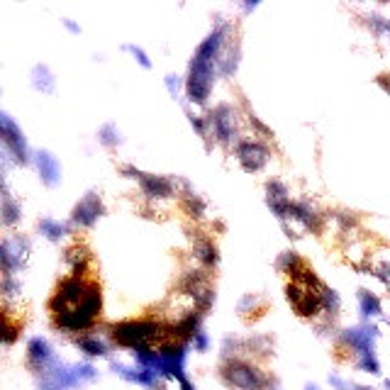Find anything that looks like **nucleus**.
Instances as JSON below:
<instances>
[{"label":"nucleus","instance_id":"nucleus-1","mask_svg":"<svg viewBox=\"0 0 390 390\" xmlns=\"http://www.w3.org/2000/svg\"><path fill=\"white\" fill-rule=\"evenodd\" d=\"M224 44H227V25L220 23L205 39H203L188 66L185 78V95L195 105H205L210 98L212 83H215V68L220 66Z\"/></svg>","mask_w":390,"mask_h":390},{"label":"nucleus","instance_id":"nucleus-2","mask_svg":"<svg viewBox=\"0 0 390 390\" xmlns=\"http://www.w3.org/2000/svg\"><path fill=\"white\" fill-rule=\"evenodd\" d=\"M293 281L288 285V300L302 317H315L317 312H324V285L310 268L300 266L296 273H290Z\"/></svg>","mask_w":390,"mask_h":390},{"label":"nucleus","instance_id":"nucleus-3","mask_svg":"<svg viewBox=\"0 0 390 390\" xmlns=\"http://www.w3.org/2000/svg\"><path fill=\"white\" fill-rule=\"evenodd\" d=\"M164 337V324L156 320H127L112 327V339L127 349H151L154 341Z\"/></svg>","mask_w":390,"mask_h":390},{"label":"nucleus","instance_id":"nucleus-4","mask_svg":"<svg viewBox=\"0 0 390 390\" xmlns=\"http://www.w3.org/2000/svg\"><path fill=\"white\" fill-rule=\"evenodd\" d=\"M98 376L90 363H73V366H66V363L56 361L51 368H47L44 374L39 376V390H71L78 388V385L88 383Z\"/></svg>","mask_w":390,"mask_h":390},{"label":"nucleus","instance_id":"nucleus-5","mask_svg":"<svg viewBox=\"0 0 390 390\" xmlns=\"http://www.w3.org/2000/svg\"><path fill=\"white\" fill-rule=\"evenodd\" d=\"M101 310H103V293H101V285L93 283L88 290V296L83 298V302L78 307H73L71 312L66 315H59L54 317V324L64 332H86L95 324V320L101 317Z\"/></svg>","mask_w":390,"mask_h":390},{"label":"nucleus","instance_id":"nucleus-6","mask_svg":"<svg viewBox=\"0 0 390 390\" xmlns=\"http://www.w3.org/2000/svg\"><path fill=\"white\" fill-rule=\"evenodd\" d=\"M222 380L232 388L239 390H268L271 388V378L263 374L261 368L254 363L244 361V359H227L222 363Z\"/></svg>","mask_w":390,"mask_h":390},{"label":"nucleus","instance_id":"nucleus-7","mask_svg":"<svg viewBox=\"0 0 390 390\" xmlns=\"http://www.w3.org/2000/svg\"><path fill=\"white\" fill-rule=\"evenodd\" d=\"M0 137H3V146H5V156H10L12 161L25 166L29 161V149L27 140H25L20 125L12 120L8 112H0Z\"/></svg>","mask_w":390,"mask_h":390},{"label":"nucleus","instance_id":"nucleus-8","mask_svg":"<svg viewBox=\"0 0 390 390\" xmlns=\"http://www.w3.org/2000/svg\"><path fill=\"white\" fill-rule=\"evenodd\" d=\"M122 173L127 179H134L140 183V188L144 190L146 198L151 200H166L176 195V181L166 179V176H154V173H142L134 166H122Z\"/></svg>","mask_w":390,"mask_h":390},{"label":"nucleus","instance_id":"nucleus-9","mask_svg":"<svg viewBox=\"0 0 390 390\" xmlns=\"http://www.w3.org/2000/svg\"><path fill=\"white\" fill-rule=\"evenodd\" d=\"M376 339H378V327L368 322L341 332V344L346 349H351L354 359H361L366 354H376Z\"/></svg>","mask_w":390,"mask_h":390},{"label":"nucleus","instance_id":"nucleus-10","mask_svg":"<svg viewBox=\"0 0 390 390\" xmlns=\"http://www.w3.org/2000/svg\"><path fill=\"white\" fill-rule=\"evenodd\" d=\"M29 259V242L25 237H5L0 244V266L3 276H15Z\"/></svg>","mask_w":390,"mask_h":390},{"label":"nucleus","instance_id":"nucleus-11","mask_svg":"<svg viewBox=\"0 0 390 390\" xmlns=\"http://www.w3.org/2000/svg\"><path fill=\"white\" fill-rule=\"evenodd\" d=\"M207 125H210L212 134L220 144H234L237 140V112L232 105H218L212 110V115L207 117Z\"/></svg>","mask_w":390,"mask_h":390},{"label":"nucleus","instance_id":"nucleus-12","mask_svg":"<svg viewBox=\"0 0 390 390\" xmlns=\"http://www.w3.org/2000/svg\"><path fill=\"white\" fill-rule=\"evenodd\" d=\"M234 154H237V161L242 164L244 171H261L263 166L271 159V151L266 144H261L259 140H242L234 146Z\"/></svg>","mask_w":390,"mask_h":390},{"label":"nucleus","instance_id":"nucleus-13","mask_svg":"<svg viewBox=\"0 0 390 390\" xmlns=\"http://www.w3.org/2000/svg\"><path fill=\"white\" fill-rule=\"evenodd\" d=\"M103 212H105V207H103L101 193H86L83 198L76 203V207H73L71 222L76 224V227H93V224L103 218Z\"/></svg>","mask_w":390,"mask_h":390},{"label":"nucleus","instance_id":"nucleus-14","mask_svg":"<svg viewBox=\"0 0 390 390\" xmlns=\"http://www.w3.org/2000/svg\"><path fill=\"white\" fill-rule=\"evenodd\" d=\"M56 363L54 359V349L44 337H34L27 344V366L32 368L34 374H44L47 368H51Z\"/></svg>","mask_w":390,"mask_h":390},{"label":"nucleus","instance_id":"nucleus-15","mask_svg":"<svg viewBox=\"0 0 390 390\" xmlns=\"http://www.w3.org/2000/svg\"><path fill=\"white\" fill-rule=\"evenodd\" d=\"M266 205H268V210L281 220V224H288L293 200H290L288 188H285L281 181H271V183L266 185Z\"/></svg>","mask_w":390,"mask_h":390},{"label":"nucleus","instance_id":"nucleus-16","mask_svg":"<svg viewBox=\"0 0 390 390\" xmlns=\"http://www.w3.org/2000/svg\"><path fill=\"white\" fill-rule=\"evenodd\" d=\"M34 164H37V171H39L42 183L49 185V188L59 185V181H62V166H59V159H56L51 151L39 149L37 154H34Z\"/></svg>","mask_w":390,"mask_h":390},{"label":"nucleus","instance_id":"nucleus-17","mask_svg":"<svg viewBox=\"0 0 390 390\" xmlns=\"http://www.w3.org/2000/svg\"><path fill=\"white\" fill-rule=\"evenodd\" d=\"M112 371H115L120 378H125L127 383H137L144 385V388H156L159 385V376L154 371L144 366H125V363H112Z\"/></svg>","mask_w":390,"mask_h":390},{"label":"nucleus","instance_id":"nucleus-18","mask_svg":"<svg viewBox=\"0 0 390 390\" xmlns=\"http://www.w3.org/2000/svg\"><path fill=\"white\" fill-rule=\"evenodd\" d=\"M0 215H3V224H5V227H12V224H17L20 222V218H23V207H20V203L10 195L8 185L3 188V205H0Z\"/></svg>","mask_w":390,"mask_h":390},{"label":"nucleus","instance_id":"nucleus-19","mask_svg":"<svg viewBox=\"0 0 390 390\" xmlns=\"http://www.w3.org/2000/svg\"><path fill=\"white\" fill-rule=\"evenodd\" d=\"M359 307H361L363 320H378L383 317V305L371 290H359Z\"/></svg>","mask_w":390,"mask_h":390},{"label":"nucleus","instance_id":"nucleus-20","mask_svg":"<svg viewBox=\"0 0 390 390\" xmlns=\"http://www.w3.org/2000/svg\"><path fill=\"white\" fill-rule=\"evenodd\" d=\"M66 263L71 266V276H83L86 266H88L90 261V254L86 246H71V249H66Z\"/></svg>","mask_w":390,"mask_h":390},{"label":"nucleus","instance_id":"nucleus-21","mask_svg":"<svg viewBox=\"0 0 390 390\" xmlns=\"http://www.w3.org/2000/svg\"><path fill=\"white\" fill-rule=\"evenodd\" d=\"M39 234L47 237L49 242H62L68 234V224L59 222V220L54 218H42L39 220Z\"/></svg>","mask_w":390,"mask_h":390},{"label":"nucleus","instance_id":"nucleus-22","mask_svg":"<svg viewBox=\"0 0 390 390\" xmlns=\"http://www.w3.org/2000/svg\"><path fill=\"white\" fill-rule=\"evenodd\" d=\"M29 76H32V86L39 93H54V73L49 71V66L37 64V66H32Z\"/></svg>","mask_w":390,"mask_h":390},{"label":"nucleus","instance_id":"nucleus-23","mask_svg":"<svg viewBox=\"0 0 390 390\" xmlns=\"http://www.w3.org/2000/svg\"><path fill=\"white\" fill-rule=\"evenodd\" d=\"M78 349L83 351L86 356H105L107 354V346L103 339H98L95 335H83V337H78L76 339Z\"/></svg>","mask_w":390,"mask_h":390},{"label":"nucleus","instance_id":"nucleus-24","mask_svg":"<svg viewBox=\"0 0 390 390\" xmlns=\"http://www.w3.org/2000/svg\"><path fill=\"white\" fill-rule=\"evenodd\" d=\"M195 257L200 259V263L203 266H215V263H218V246L212 244L210 239H198L195 242Z\"/></svg>","mask_w":390,"mask_h":390},{"label":"nucleus","instance_id":"nucleus-25","mask_svg":"<svg viewBox=\"0 0 390 390\" xmlns=\"http://www.w3.org/2000/svg\"><path fill=\"white\" fill-rule=\"evenodd\" d=\"M183 205H185V210L190 212V218H203V215H205V200H203L198 193H193L190 185H185Z\"/></svg>","mask_w":390,"mask_h":390},{"label":"nucleus","instance_id":"nucleus-26","mask_svg":"<svg viewBox=\"0 0 390 390\" xmlns=\"http://www.w3.org/2000/svg\"><path fill=\"white\" fill-rule=\"evenodd\" d=\"M98 140H101V144H105L112 149V146L122 144V134H120V129H117L112 122H105L101 129H98Z\"/></svg>","mask_w":390,"mask_h":390},{"label":"nucleus","instance_id":"nucleus-27","mask_svg":"<svg viewBox=\"0 0 390 390\" xmlns=\"http://www.w3.org/2000/svg\"><path fill=\"white\" fill-rule=\"evenodd\" d=\"M276 266H278L283 273H296L302 263H300V259H298L296 251H285V254H281V259H278V263H276Z\"/></svg>","mask_w":390,"mask_h":390},{"label":"nucleus","instance_id":"nucleus-28","mask_svg":"<svg viewBox=\"0 0 390 390\" xmlns=\"http://www.w3.org/2000/svg\"><path fill=\"white\" fill-rule=\"evenodd\" d=\"M356 368H359V371H363V374H374V376H378V374H380L378 356H376V354H366V356L356 359Z\"/></svg>","mask_w":390,"mask_h":390},{"label":"nucleus","instance_id":"nucleus-29","mask_svg":"<svg viewBox=\"0 0 390 390\" xmlns=\"http://www.w3.org/2000/svg\"><path fill=\"white\" fill-rule=\"evenodd\" d=\"M122 49L127 51V54H132V56H134V62L140 64L142 68H151V59H149V54H146V51L142 49V47H137V44H125Z\"/></svg>","mask_w":390,"mask_h":390},{"label":"nucleus","instance_id":"nucleus-30","mask_svg":"<svg viewBox=\"0 0 390 390\" xmlns=\"http://www.w3.org/2000/svg\"><path fill=\"white\" fill-rule=\"evenodd\" d=\"M337 310H339V296H337V290H332V288L324 285V312L335 317Z\"/></svg>","mask_w":390,"mask_h":390},{"label":"nucleus","instance_id":"nucleus-31","mask_svg":"<svg viewBox=\"0 0 390 390\" xmlns=\"http://www.w3.org/2000/svg\"><path fill=\"white\" fill-rule=\"evenodd\" d=\"M164 83H166L171 98H181V88H183V83H181V78L176 76V73H168V76L164 78Z\"/></svg>","mask_w":390,"mask_h":390},{"label":"nucleus","instance_id":"nucleus-32","mask_svg":"<svg viewBox=\"0 0 390 390\" xmlns=\"http://www.w3.org/2000/svg\"><path fill=\"white\" fill-rule=\"evenodd\" d=\"M193 344H195V351H207V346H210V339H207V335L203 332V329H198L195 332V337H193Z\"/></svg>","mask_w":390,"mask_h":390},{"label":"nucleus","instance_id":"nucleus-33","mask_svg":"<svg viewBox=\"0 0 390 390\" xmlns=\"http://www.w3.org/2000/svg\"><path fill=\"white\" fill-rule=\"evenodd\" d=\"M329 383L335 385V390H349V383L344 378H339V376H329Z\"/></svg>","mask_w":390,"mask_h":390},{"label":"nucleus","instance_id":"nucleus-34","mask_svg":"<svg viewBox=\"0 0 390 390\" xmlns=\"http://www.w3.org/2000/svg\"><path fill=\"white\" fill-rule=\"evenodd\" d=\"M64 27H66L68 32H73V34H81V27H78V25H73L71 20H64Z\"/></svg>","mask_w":390,"mask_h":390},{"label":"nucleus","instance_id":"nucleus-35","mask_svg":"<svg viewBox=\"0 0 390 390\" xmlns=\"http://www.w3.org/2000/svg\"><path fill=\"white\" fill-rule=\"evenodd\" d=\"M354 390H371L368 385H354Z\"/></svg>","mask_w":390,"mask_h":390},{"label":"nucleus","instance_id":"nucleus-36","mask_svg":"<svg viewBox=\"0 0 390 390\" xmlns=\"http://www.w3.org/2000/svg\"><path fill=\"white\" fill-rule=\"evenodd\" d=\"M305 390H320L317 385H305Z\"/></svg>","mask_w":390,"mask_h":390},{"label":"nucleus","instance_id":"nucleus-37","mask_svg":"<svg viewBox=\"0 0 390 390\" xmlns=\"http://www.w3.org/2000/svg\"><path fill=\"white\" fill-rule=\"evenodd\" d=\"M385 390H390V380H385Z\"/></svg>","mask_w":390,"mask_h":390}]
</instances>
